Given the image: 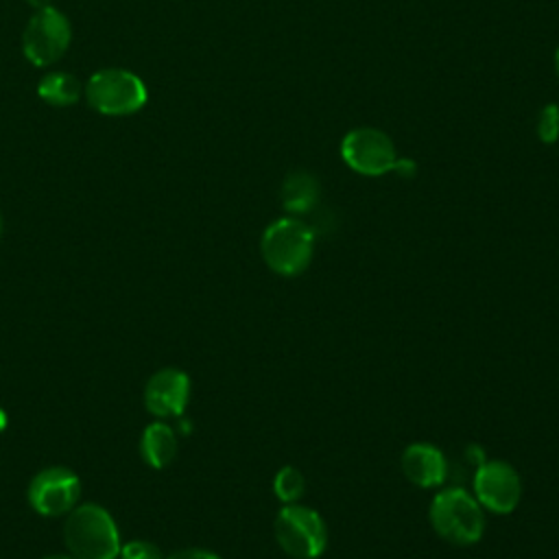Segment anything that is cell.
I'll use <instances>...</instances> for the list:
<instances>
[{
    "label": "cell",
    "mask_w": 559,
    "mask_h": 559,
    "mask_svg": "<svg viewBox=\"0 0 559 559\" xmlns=\"http://www.w3.org/2000/svg\"><path fill=\"white\" fill-rule=\"evenodd\" d=\"M168 559H221L216 552H210V550H203V548H186V550H179L175 555H170Z\"/></svg>",
    "instance_id": "cell-18"
},
{
    "label": "cell",
    "mask_w": 559,
    "mask_h": 559,
    "mask_svg": "<svg viewBox=\"0 0 559 559\" xmlns=\"http://www.w3.org/2000/svg\"><path fill=\"white\" fill-rule=\"evenodd\" d=\"M474 498L491 513H511L522 498V480L507 461H485L474 469Z\"/></svg>",
    "instance_id": "cell-8"
},
{
    "label": "cell",
    "mask_w": 559,
    "mask_h": 559,
    "mask_svg": "<svg viewBox=\"0 0 559 559\" xmlns=\"http://www.w3.org/2000/svg\"><path fill=\"white\" fill-rule=\"evenodd\" d=\"M537 138L544 144H555L559 140V105L548 103L537 116Z\"/></svg>",
    "instance_id": "cell-16"
},
{
    "label": "cell",
    "mask_w": 559,
    "mask_h": 559,
    "mask_svg": "<svg viewBox=\"0 0 559 559\" xmlns=\"http://www.w3.org/2000/svg\"><path fill=\"white\" fill-rule=\"evenodd\" d=\"M35 11H39V9H48V7H52V0H26Z\"/></svg>",
    "instance_id": "cell-19"
},
{
    "label": "cell",
    "mask_w": 559,
    "mask_h": 559,
    "mask_svg": "<svg viewBox=\"0 0 559 559\" xmlns=\"http://www.w3.org/2000/svg\"><path fill=\"white\" fill-rule=\"evenodd\" d=\"M280 197H282V207L290 216L308 214L319 203L321 186H319V181L312 173L297 170V173L286 175V179L282 183V190H280Z\"/></svg>",
    "instance_id": "cell-12"
},
{
    "label": "cell",
    "mask_w": 559,
    "mask_h": 559,
    "mask_svg": "<svg viewBox=\"0 0 559 559\" xmlns=\"http://www.w3.org/2000/svg\"><path fill=\"white\" fill-rule=\"evenodd\" d=\"M81 496L79 476L68 467H46L28 485V502L41 515L68 513Z\"/></svg>",
    "instance_id": "cell-9"
},
{
    "label": "cell",
    "mask_w": 559,
    "mask_h": 559,
    "mask_svg": "<svg viewBox=\"0 0 559 559\" xmlns=\"http://www.w3.org/2000/svg\"><path fill=\"white\" fill-rule=\"evenodd\" d=\"M190 400V378L186 371L166 367L153 373L144 389V404L157 417L181 415Z\"/></svg>",
    "instance_id": "cell-10"
},
{
    "label": "cell",
    "mask_w": 559,
    "mask_h": 559,
    "mask_svg": "<svg viewBox=\"0 0 559 559\" xmlns=\"http://www.w3.org/2000/svg\"><path fill=\"white\" fill-rule=\"evenodd\" d=\"M63 542L74 559H116L120 537L111 515L98 504H81L63 524Z\"/></svg>",
    "instance_id": "cell-2"
},
{
    "label": "cell",
    "mask_w": 559,
    "mask_h": 559,
    "mask_svg": "<svg viewBox=\"0 0 559 559\" xmlns=\"http://www.w3.org/2000/svg\"><path fill=\"white\" fill-rule=\"evenodd\" d=\"M44 559H74V557L72 555H48Z\"/></svg>",
    "instance_id": "cell-21"
},
{
    "label": "cell",
    "mask_w": 559,
    "mask_h": 559,
    "mask_svg": "<svg viewBox=\"0 0 559 559\" xmlns=\"http://www.w3.org/2000/svg\"><path fill=\"white\" fill-rule=\"evenodd\" d=\"M435 533L456 546H472L483 537L485 515L478 500L463 487L439 491L428 511Z\"/></svg>",
    "instance_id": "cell-3"
},
{
    "label": "cell",
    "mask_w": 559,
    "mask_h": 559,
    "mask_svg": "<svg viewBox=\"0 0 559 559\" xmlns=\"http://www.w3.org/2000/svg\"><path fill=\"white\" fill-rule=\"evenodd\" d=\"M83 96L103 116H131L148 100L146 83L124 68L94 72L83 85Z\"/></svg>",
    "instance_id": "cell-4"
},
{
    "label": "cell",
    "mask_w": 559,
    "mask_h": 559,
    "mask_svg": "<svg viewBox=\"0 0 559 559\" xmlns=\"http://www.w3.org/2000/svg\"><path fill=\"white\" fill-rule=\"evenodd\" d=\"M0 236H2V214H0Z\"/></svg>",
    "instance_id": "cell-23"
},
{
    "label": "cell",
    "mask_w": 559,
    "mask_h": 559,
    "mask_svg": "<svg viewBox=\"0 0 559 559\" xmlns=\"http://www.w3.org/2000/svg\"><path fill=\"white\" fill-rule=\"evenodd\" d=\"M140 450H142L144 461L151 467H155V469L166 467L175 459V454H177L175 430L168 424H164V421L148 424L144 428V432H142Z\"/></svg>",
    "instance_id": "cell-13"
},
{
    "label": "cell",
    "mask_w": 559,
    "mask_h": 559,
    "mask_svg": "<svg viewBox=\"0 0 559 559\" xmlns=\"http://www.w3.org/2000/svg\"><path fill=\"white\" fill-rule=\"evenodd\" d=\"M343 162L358 175L380 177L391 170L397 173L402 157H397L393 140L376 127H356L341 140Z\"/></svg>",
    "instance_id": "cell-6"
},
{
    "label": "cell",
    "mask_w": 559,
    "mask_h": 559,
    "mask_svg": "<svg viewBox=\"0 0 559 559\" xmlns=\"http://www.w3.org/2000/svg\"><path fill=\"white\" fill-rule=\"evenodd\" d=\"M275 539L293 559H317L328 546L323 518L299 502L284 504L273 522Z\"/></svg>",
    "instance_id": "cell-5"
},
{
    "label": "cell",
    "mask_w": 559,
    "mask_h": 559,
    "mask_svg": "<svg viewBox=\"0 0 559 559\" xmlns=\"http://www.w3.org/2000/svg\"><path fill=\"white\" fill-rule=\"evenodd\" d=\"M70 41L72 26L68 17L59 9L48 7L35 11L26 22L22 33V52L33 66L46 68L63 57Z\"/></svg>",
    "instance_id": "cell-7"
},
{
    "label": "cell",
    "mask_w": 559,
    "mask_h": 559,
    "mask_svg": "<svg viewBox=\"0 0 559 559\" xmlns=\"http://www.w3.org/2000/svg\"><path fill=\"white\" fill-rule=\"evenodd\" d=\"M402 472L404 476L421 487V489H432L439 487L445 476H448V461L445 454L432 445V443H411L402 452Z\"/></svg>",
    "instance_id": "cell-11"
},
{
    "label": "cell",
    "mask_w": 559,
    "mask_h": 559,
    "mask_svg": "<svg viewBox=\"0 0 559 559\" xmlns=\"http://www.w3.org/2000/svg\"><path fill=\"white\" fill-rule=\"evenodd\" d=\"M260 251L273 273L295 277L304 273L312 260L314 229L297 216H282L264 229Z\"/></svg>",
    "instance_id": "cell-1"
},
{
    "label": "cell",
    "mask_w": 559,
    "mask_h": 559,
    "mask_svg": "<svg viewBox=\"0 0 559 559\" xmlns=\"http://www.w3.org/2000/svg\"><path fill=\"white\" fill-rule=\"evenodd\" d=\"M7 428V415H4V411L0 408V432Z\"/></svg>",
    "instance_id": "cell-20"
},
{
    "label": "cell",
    "mask_w": 559,
    "mask_h": 559,
    "mask_svg": "<svg viewBox=\"0 0 559 559\" xmlns=\"http://www.w3.org/2000/svg\"><path fill=\"white\" fill-rule=\"evenodd\" d=\"M273 491L275 496L284 502V504H293V502H299V498L304 496L306 491V478L304 474L293 467V465H286L282 467L275 478H273Z\"/></svg>",
    "instance_id": "cell-15"
},
{
    "label": "cell",
    "mask_w": 559,
    "mask_h": 559,
    "mask_svg": "<svg viewBox=\"0 0 559 559\" xmlns=\"http://www.w3.org/2000/svg\"><path fill=\"white\" fill-rule=\"evenodd\" d=\"M37 96L52 107H72L83 96V83L70 72H46L37 83Z\"/></svg>",
    "instance_id": "cell-14"
},
{
    "label": "cell",
    "mask_w": 559,
    "mask_h": 559,
    "mask_svg": "<svg viewBox=\"0 0 559 559\" xmlns=\"http://www.w3.org/2000/svg\"><path fill=\"white\" fill-rule=\"evenodd\" d=\"M120 557L122 559H162V552L155 544L151 542H144V539H133V542H127L122 548H120Z\"/></svg>",
    "instance_id": "cell-17"
},
{
    "label": "cell",
    "mask_w": 559,
    "mask_h": 559,
    "mask_svg": "<svg viewBox=\"0 0 559 559\" xmlns=\"http://www.w3.org/2000/svg\"><path fill=\"white\" fill-rule=\"evenodd\" d=\"M555 70H557V74H559V46H557V50H555Z\"/></svg>",
    "instance_id": "cell-22"
}]
</instances>
